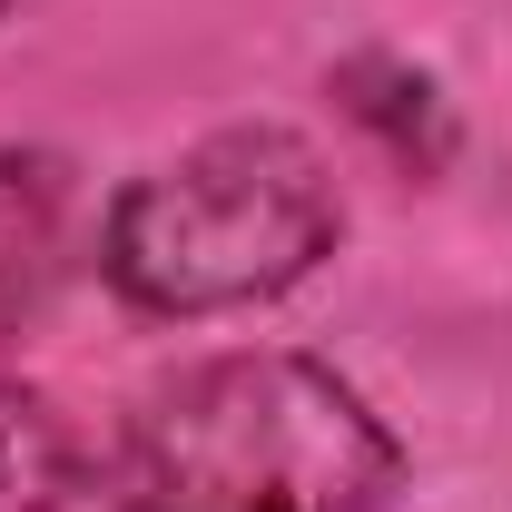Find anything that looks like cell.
<instances>
[{"mask_svg":"<svg viewBox=\"0 0 512 512\" xmlns=\"http://www.w3.org/2000/svg\"><path fill=\"white\" fill-rule=\"evenodd\" d=\"M89 483L99 512H384L404 444L325 355L227 345L148 384Z\"/></svg>","mask_w":512,"mask_h":512,"instance_id":"6da1fadb","label":"cell"},{"mask_svg":"<svg viewBox=\"0 0 512 512\" xmlns=\"http://www.w3.org/2000/svg\"><path fill=\"white\" fill-rule=\"evenodd\" d=\"M345 247V188L286 119H227L99 207V286L148 325H217L296 296Z\"/></svg>","mask_w":512,"mask_h":512,"instance_id":"7a4b0ae2","label":"cell"},{"mask_svg":"<svg viewBox=\"0 0 512 512\" xmlns=\"http://www.w3.org/2000/svg\"><path fill=\"white\" fill-rule=\"evenodd\" d=\"M69 247V158L60 148H0V345L40 316Z\"/></svg>","mask_w":512,"mask_h":512,"instance_id":"3957f363","label":"cell"},{"mask_svg":"<svg viewBox=\"0 0 512 512\" xmlns=\"http://www.w3.org/2000/svg\"><path fill=\"white\" fill-rule=\"evenodd\" d=\"M335 99H345V119L384 138V158H404L414 178H434L453 158V99L444 79L424 60H404V50H355V60H335Z\"/></svg>","mask_w":512,"mask_h":512,"instance_id":"277c9868","label":"cell"},{"mask_svg":"<svg viewBox=\"0 0 512 512\" xmlns=\"http://www.w3.org/2000/svg\"><path fill=\"white\" fill-rule=\"evenodd\" d=\"M89 444L69 424V404L50 384L0 365V512H69L89 493Z\"/></svg>","mask_w":512,"mask_h":512,"instance_id":"5b68a950","label":"cell"},{"mask_svg":"<svg viewBox=\"0 0 512 512\" xmlns=\"http://www.w3.org/2000/svg\"><path fill=\"white\" fill-rule=\"evenodd\" d=\"M0 10H10V0H0Z\"/></svg>","mask_w":512,"mask_h":512,"instance_id":"8992f818","label":"cell"}]
</instances>
